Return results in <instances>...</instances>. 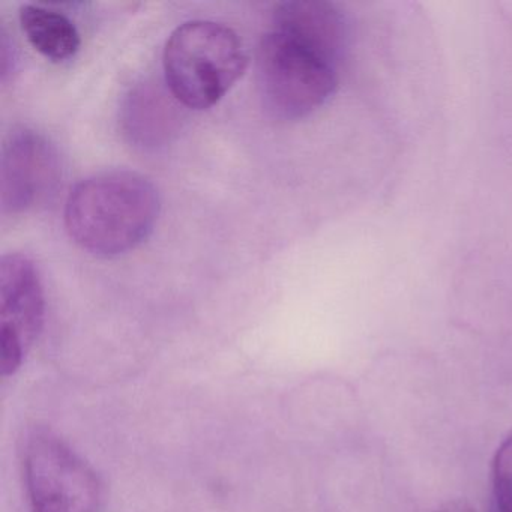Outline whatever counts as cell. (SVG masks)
Instances as JSON below:
<instances>
[{
	"mask_svg": "<svg viewBox=\"0 0 512 512\" xmlns=\"http://www.w3.org/2000/svg\"><path fill=\"white\" fill-rule=\"evenodd\" d=\"M160 215L154 185L131 172L100 173L79 182L65 206L71 239L98 257H116L139 247Z\"/></svg>",
	"mask_w": 512,
	"mask_h": 512,
	"instance_id": "1",
	"label": "cell"
},
{
	"mask_svg": "<svg viewBox=\"0 0 512 512\" xmlns=\"http://www.w3.org/2000/svg\"><path fill=\"white\" fill-rule=\"evenodd\" d=\"M238 35L214 22L179 26L164 49V74L173 98L190 109L215 106L247 68Z\"/></svg>",
	"mask_w": 512,
	"mask_h": 512,
	"instance_id": "2",
	"label": "cell"
},
{
	"mask_svg": "<svg viewBox=\"0 0 512 512\" xmlns=\"http://www.w3.org/2000/svg\"><path fill=\"white\" fill-rule=\"evenodd\" d=\"M338 65L340 62L295 38L269 32L257 55V77L266 109L283 121L316 112L337 89Z\"/></svg>",
	"mask_w": 512,
	"mask_h": 512,
	"instance_id": "3",
	"label": "cell"
},
{
	"mask_svg": "<svg viewBox=\"0 0 512 512\" xmlns=\"http://www.w3.org/2000/svg\"><path fill=\"white\" fill-rule=\"evenodd\" d=\"M23 470L32 512L97 511V475L53 431L35 428L28 434Z\"/></svg>",
	"mask_w": 512,
	"mask_h": 512,
	"instance_id": "4",
	"label": "cell"
},
{
	"mask_svg": "<svg viewBox=\"0 0 512 512\" xmlns=\"http://www.w3.org/2000/svg\"><path fill=\"white\" fill-rule=\"evenodd\" d=\"M44 323V293L35 263L23 254L0 260V371L22 367Z\"/></svg>",
	"mask_w": 512,
	"mask_h": 512,
	"instance_id": "5",
	"label": "cell"
},
{
	"mask_svg": "<svg viewBox=\"0 0 512 512\" xmlns=\"http://www.w3.org/2000/svg\"><path fill=\"white\" fill-rule=\"evenodd\" d=\"M61 182V163L52 143L35 131H14L0 163L4 214H23L43 205Z\"/></svg>",
	"mask_w": 512,
	"mask_h": 512,
	"instance_id": "6",
	"label": "cell"
},
{
	"mask_svg": "<svg viewBox=\"0 0 512 512\" xmlns=\"http://www.w3.org/2000/svg\"><path fill=\"white\" fill-rule=\"evenodd\" d=\"M272 31L295 38L337 62L343 59L346 52V20L337 7L328 2H284L275 11Z\"/></svg>",
	"mask_w": 512,
	"mask_h": 512,
	"instance_id": "7",
	"label": "cell"
},
{
	"mask_svg": "<svg viewBox=\"0 0 512 512\" xmlns=\"http://www.w3.org/2000/svg\"><path fill=\"white\" fill-rule=\"evenodd\" d=\"M20 25L31 46L53 62L73 59L79 52L80 35L64 14L37 5L20 10Z\"/></svg>",
	"mask_w": 512,
	"mask_h": 512,
	"instance_id": "8",
	"label": "cell"
},
{
	"mask_svg": "<svg viewBox=\"0 0 512 512\" xmlns=\"http://www.w3.org/2000/svg\"><path fill=\"white\" fill-rule=\"evenodd\" d=\"M172 106L152 88L137 89L128 101L125 127L127 134L142 146H155L173 127Z\"/></svg>",
	"mask_w": 512,
	"mask_h": 512,
	"instance_id": "9",
	"label": "cell"
},
{
	"mask_svg": "<svg viewBox=\"0 0 512 512\" xmlns=\"http://www.w3.org/2000/svg\"><path fill=\"white\" fill-rule=\"evenodd\" d=\"M488 512H512V434L494 457L493 494Z\"/></svg>",
	"mask_w": 512,
	"mask_h": 512,
	"instance_id": "10",
	"label": "cell"
},
{
	"mask_svg": "<svg viewBox=\"0 0 512 512\" xmlns=\"http://www.w3.org/2000/svg\"><path fill=\"white\" fill-rule=\"evenodd\" d=\"M434 512H475V509L466 500H452V502L445 503Z\"/></svg>",
	"mask_w": 512,
	"mask_h": 512,
	"instance_id": "11",
	"label": "cell"
}]
</instances>
